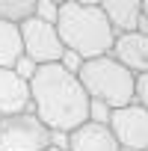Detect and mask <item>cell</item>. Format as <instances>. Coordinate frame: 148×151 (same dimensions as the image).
<instances>
[{
  "label": "cell",
  "instance_id": "obj_1",
  "mask_svg": "<svg viewBox=\"0 0 148 151\" xmlns=\"http://www.w3.org/2000/svg\"><path fill=\"white\" fill-rule=\"evenodd\" d=\"M33 113L50 133H71L92 119V101L80 86L77 74L62 68L59 62L39 65L30 80Z\"/></svg>",
  "mask_w": 148,
  "mask_h": 151
},
{
  "label": "cell",
  "instance_id": "obj_2",
  "mask_svg": "<svg viewBox=\"0 0 148 151\" xmlns=\"http://www.w3.org/2000/svg\"><path fill=\"white\" fill-rule=\"evenodd\" d=\"M56 33H59L65 50L77 53L80 59L104 56L116 45V30L104 18L101 6H80V3H74V0L59 3Z\"/></svg>",
  "mask_w": 148,
  "mask_h": 151
},
{
  "label": "cell",
  "instance_id": "obj_3",
  "mask_svg": "<svg viewBox=\"0 0 148 151\" xmlns=\"http://www.w3.org/2000/svg\"><path fill=\"white\" fill-rule=\"evenodd\" d=\"M77 80L86 89L92 104H101L107 110H119L133 104V92H136V74L127 71L121 62H116L110 53L95 56V59H83Z\"/></svg>",
  "mask_w": 148,
  "mask_h": 151
},
{
  "label": "cell",
  "instance_id": "obj_4",
  "mask_svg": "<svg viewBox=\"0 0 148 151\" xmlns=\"http://www.w3.org/2000/svg\"><path fill=\"white\" fill-rule=\"evenodd\" d=\"M53 133L39 122V116L18 113V116H0V151H47Z\"/></svg>",
  "mask_w": 148,
  "mask_h": 151
},
{
  "label": "cell",
  "instance_id": "obj_5",
  "mask_svg": "<svg viewBox=\"0 0 148 151\" xmlns=\"http://www.w3.org/2000/svg\"><path fill=\"white\" fill-rule=\"evenodd\" d=\"M21 27V42H24V56L33 59L36 65H50L59 62L65 53V45L56 33V24L42 21V18H27Z\"/></svg>",
  "mask_w": 148,
  "mask_h": 151
},
{
  "label": "cell",
  "instance_id": "obj_6",
  "mask_svg": "<svg viewBox=\"0 0 148 151\" xmlns=\"http://www.w3.org/2000/svg\"><path fill=\"white\" fill-rule=\"evenodd\" d=\"M107 127L113 130L119 148L124 151H148V110L136 101L119 110H110Z\"/></svg>",
  "mask_w": 148,
  "mask_h": 151
},
{
  "label": "cell",
  "instance_id": "obj_7",
  "mask_svg": "<svg viewBox=\"0 0 148 151\" xmlns=\"http://www.w3.org/2000/svg\"><path fill=\"white\" fill-rule=\"evenodd\" d=\"M30 110V80H24L15 68H0V116H18Z\"/></svg>",
  "mask_w": 148,
  "mask_h": 151
},
{
  "label": "cell",
  "instance_id": "obj_8",
  "mask_svg": "<svg viewBox=\"0 0 148 151\" xmlns=\"http://www.w3.org/2000/svg\"><path fill=\"white\" fill-rule=\"evenodd\" d=\"M110 56H113L116 62H121L127 71L145 74V71H148V33H145V30H136V33H121V36H116V45H113Z\"/></svg>",
  "mask_w": 148,
  "mask_h": 151
},
{
  "label": "cell",
  "instance_id": "obj_9",
  "mask_svg": "<svg viewBox=\"0 0 148 151\" xmlns=\"http://www.w3.org/2000/svg\"><path fill=\"white\" fill-rule=\"evenodd\" d=\"M65 148L68 151H121L116 136H113V130L104 122H92V119L68 133Z\"/></svg>",
  "mask_w": 148,
  "mask_h": 151
},
{
  "label": "cell",
  "instance_id": "obj_10",
  "mask_svg": "<svg viewBox=\"0 0 148 151\" xmlns=\"http://www.w3.org/2000/svg\"><path fill=\"white\" fill-rule=\"evenodd\" d=\"M101 12L110 21V27L116 30V36L136 33V30H142V21H145L139 0H101Z\"/></svg>",
  "mask_w": 148,
  "mask_h": 151
},
{
  "label": "cell",
  "instance_id": "obj_11",
  "mask_svg": "<svg viewBox=\"0 0 148 151\" xmlns=\"http://www.w3.org/2000/svg\"><path fill=\"white\" fill-rule=\"evenodd\" d=\"M21 56H24L21 27L9 24V21H0V68H15Z\"/></svg>",
  "mask_w": 148,
  "mask_h": 151
},
{
  "label": "cell",
  "instance_id": "obj_12",
  "mask_svg": "<svg viewBox=\"0 0 148 151\" xmlns=\"http://www.w3.org/2000/svg\"><path fill=\"white\" fill-rule=\"evenodd\" d=\"M36 15V0H0V21L24 24Z\"/></svg>",
  "mask_w": 148,
  "mask_h": 151
},
{
  "label": "cell",
  "instance_id": "obj_13",
  "mask_svg": "<svg viewBox=\"0 0 148 151\" xmlns=\"http://www.w3.org/2000/svg\"><path fill=\"white\" fill-rule=\"evenodd\" d=\"M56 15H59V3H53V0H36V15L33 18L56 24Z\"/></svg>",
  "mask_w": 148,
  "mask_h": 151
},
{
  "label": "cell",
  "instance_id": "obj_14",
  "mask_svg": "<svg viewBox=\"0 0 148 151\" xmlns=\"http://www.w3.org/2000/svg\"><path fill=\"white\" fill-rule=\"evenodd\" d=\"M133 101L139 107L148 110V71L145 74H136V92H133Z\"/></svg>",
  "mask_w": 148,
  "mask_h": 151
},
{
  "label": "cell",
  "instance_id": "obj_15",
  "mask_svg": "<svg viewBox=\"0 0 148 151\" xmlns=\"http://www.w3.org/2000/svg\"><path fill=\"white\" fill-rule=\"evenodd\" d=\"M36 68H39V65H36L33 59H27V56H21V59H18V65H15V71L21 74L24 80H33V74H36Z\"/></svg>",
  "mask_w": 148,
  "mask_h": 151
},
{
  "label": "cell",
  "instance_id": "obj_16",
  "mask_svg": "<svg viewBox=\"0 0 148 151\" xmlns=\"http://www.w3.org/2000/svg\"><path fill=\"white\" fill-rule=\"evenodd\" d=\"M59 65L77 74V71H80V65H83V59H80L77 53H71V50H65V53H62V59H59Z\"/></svg>",
  "mask_w": 148,
  "mask_h": 151
},
{
  "label": "cell",
  "instance_id": "obj_17",
  "mask_svg": "<svg viewBox=\"0 0 148 151\" xmlns=\"http://www.w3.org/2000/svg\"><path fill=\"white\" fill-rule=\"evenodd\" d=\"M74 3H80V6H101V0H74Z\"/></svg>",
  "mask_w": 148,
  "mask_h": 151
},
{
  "label": "cell",
  "instance_id": "obj_18",
  "mask_svg": "<svg viewBox=\"0 0 148 151\" xmlns=\"http://www.w3.org/2000/svg\"><path fill=\"white\" fill-rule=\"evenodd\" d=\"M139 6H142V18L148 21V0H139Z\"/></svg>",
  "mask_w": 148,
  "mask_h": 151
},
{
  "label": "cell",
  "instance_id": "obj_19",
  "mask_svg": "<svg viewBox=\"0 0 148 151\" xmlns=\"http://www.w3.org/2000/svg\"><path fill=\"white\" fill-rule=\"evenodd\" d=\"M47 151H68V148H59V145H50Z\"/></svg>",
  "mask_w": 148,
  "mask_h": 151
},
{
  "label": "cell",
  "instance_id": "obj_20",
  "mask_svg": "<svg viewBox=\"0 0 148 151\" xmlns=\"http://www.w3.org/2000/svg\"><path fill=\"white\" fill-rule=\"evenodd\" d=\"M53 3H68V0H53Z\"/></svg>",
  "mask_w": 148,
  "mask_h": 151
},
{
  "label": "cell",
  "instance_id": "obj_21",
  "mask_svg": "<svg viewBox=\"0 0 148 151\" xmlns=\"http://www.w3.org/2000/svg\"><path fill=\"white\" fill-rule=\"evenodd\" d=\"M145 33H148V30H145Z\"/></svg>",
  "mask_w": 148,
  "mask_h": 151
}]
</instances>
